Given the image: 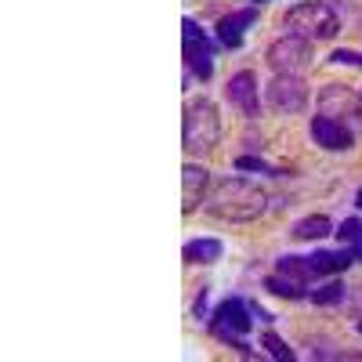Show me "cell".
<instances>
[{
    "mask_svg": "<svg viewBox=\"0 0 362 362\" xmlns=\"http://www.w3.org/2000/svg\"><path fill=\"white\" fill-rule=\"evenodd\" d=\"M181 257H185V264H214L221 257V239H214V235L189 239L185 250H181Z\"/></svg>",
    "mask_w": 362,
    "mask_h": 362,
    "instance_id": "14",
    "label": "cell"
},
{
    "mask_svg": "<svg viewBox=\"0 0 362 362\" xmlns=\"http://www.w3.org/2000/svg\"><path fill=\"white\" fill-rule=\"evenodd\" d=\"M308 348H312V358H344V351L334 348L329 341H312Z\"/></svg>",
    "mask_w": 362,
    "mask_h": 362,
    "instance_id": "20",
    "label": "cell"
},
{
    "mask_svg": "<svg viewBox=\"0 0 362 362\" xmlns=\"http://www.w3.org/2000/svg\"><path fill=\"white\" fill-rule=\"evenodd\" d=\"M261 348H264L272 358H286V362H293V358H297V355H293V348L276 334V329H264V334H261Z\"/></svg>",
    "mask_w": 362,
    "mask_h": 362,
    "instance_id": "17",
    "label": "cell"
},
{
    "mask_svg": "<svg viewBox=\"0 0 362 362\" xmlns=\"http://www.w3.org/2000/svg\"><path fill=\"white\" fill-rule=\"evenodd\" d=\"M254 22H257V4H250V8H235V11H228V15L218 18V25H214V40H218L221 47H228V51L243 47L247 29H254Z\"/></svg>",
    "mask_w": 362,
    "mask_h": 362,
    "instance_id": "10",
    "label": "cell"
},
{
    "mask_svg": "<svg viewBox=\"0 0 362 362\" xmlns=\"http://www.w3.org/2000/svg\"><path fill=\"white\" fill-rule=\"evenodd\" d=\"M290 235L297 239V243H312V239H326V235H334V221H329L326 214H308V218H300Z\"/></svg>",
    "mask_w": 362,
    "mask_h": 362,
    "instance_id": "13",
    "label": "cell"
},
{
    "mask_svg": "<svg viewBox=\"0 0 362 362\" xmlns=\"http://www.w3.org/2000/svg\"><path fill=\"white\" fill-rule=\"evenodd\" d=\"M355 131L351 127H344L341 119H334V116H312V141L319 145V148H326V153H348V148L355 145Z\"/></svg>",
    "mask_w": 362,
    "mask_h": 362,
    "instance_id": "11",
    "label": "cell"
},
{
    "mask_svg": "<svg viewBox=\"0 0 362 362\" xmlns=\"http://www.w3.org/2000/svg\"><path fill=\"white\" fill-rule=\"evenodd\" d=\"M319 112L341 119L344 127H351L355 134H362V95L344 83H326L319 90Z\"/></svg>",
    "mask_w": 362,
    "mask_h": 362,
    "instance_id": "5",
    "label": "cell"
},
{
    "mask_svg": "<svg viewBox=\"0 0 362 362\" xmlns=\"http://www.w3.org/2000/svg\"><path fill=\"white\" fill-rule=\"evenodd\" d=\"M329 62H334V66H355V69H362V51H351V47H337L334 54H329Z\"/></svg>",
    "mask_w": 362,
    "mask_h": 362,
    "instance_id": "18",
    "label": "cell"
},
{
    "mask_svg": "<svg viewBox=\"0 0 362 362\" xmlns=\"http://www.w3.org/2000/svg\"><path fill=\"white\" fill-rule=\"evenodd\" d=\"M264 290H268V293H276V297H283V300H300V297H308V286H300V283L279 276V272L264 276Z\"/></svg>",
    "mask_w": 362,
    "mask_h": 362,
    "instance_id": "16",
    "label": "cell"
},
{
    "mask_svg": "<svg viewBox=\"0 0 362 362\" xmlns=\"http://www.w3.org/2000/svg\"><path fill=\"white\" fill-rule=\"evenodd\" d=\"M355 329H358V334H362V315H358V319H355Z\"/></svg>",
    "mask_w": 362,
    "mask_h": 362,
    "instance_id": "24",
    "label": "cell"
},
{
    "mask_svg": "<svg viewBox=\"0 0 362 362\" xmlns=\"http://www.w3.org/2000/svg\"><path fill=\"white\" fill-rule=\"evenodd\" d=\"M181 29H185V66H189V73H196V80H210L214 76V40L206 37V29L196 18H185Z\"/></svg>",
    "mask_w": 362,
    "mask_h": 362,
    "instance_id": "8",
    "label": "cell"
},
{
    "mask_svg": "<svg viewBox=\"0 0 362 362\" xmlns=\"http://www.w3.org/2000/svg\"><path fill=\"white\" fill-rule=\"evenodd\" d=\"M355 206H358V210H362V189H358V196H355Z\"/></svg>",
    "mask_w": 362,
    "mask_h": 362,
    "instance_id": "23",
    "label": "cell"
},
{
    "mask_svg": "<svg viewBox=\"0 0 362 362\" xmlns=\"http://www.w3.org/2000/svg\"><path fill=\"white\" fill-rule=\"evenodd\" d=\"M283 33L290 37H305V40H329V37H337V29H341V18L337 11L322 4V0H305V4H293L286 15H283Z\"/></svg>",
    "mask_w": 362,
    "mask_h": 362,
    "instance_id": "4",
    "label": "cell"
},
{
    "mask_svg": "<svg viewBox=\"0 0 362 362\" xmlns=\"http://www.w3.org/2000/svg\"><path fill=\"white\" fill-rule=\"evenodd\" d=\"M225 98H228V105L243 119H257L261 116V83H257V73L254 69L232 73V80L225 83Z\"/></svg>",
    "mask_w": 362,
    "mask_h": 362,
    "instance_id": "9",
    "label": "cell"
},
{
    "mask_svg": "<svg viewBox=\"0 0 362 362\" xmlns=\"http://www.w3.org/2000/svg\"><path fill=\"white\" fill-rule=\"evenodd\" d=\"M206 290H210V286H199V297H196V305H192L196 319H203V322H206Z\"/></svg>",
    "mask_w": 362,
    "mask_h": 362,
    "instance_id": "21",
    "label": "cell"
},
{
    "mask_svg": "<svg viewBox=\"0 0 362 362\" xmlns=\"http://www.w3.org/2000/svg\"><path fill=\"white\" fill-rule=\"evenodd\" d=\"M221 141V112L210 98L185 102V119H181V148L185 156H206Z\"/></svg>",
    "mask_w": 362,
    "mask_h": 362,
    "instance_id": "2",
    "label": "cell"
},
{
    "mask_svg": "<svg viewBox=\"0 0 362 362\" xmlns=\"http://www.w3.org/2000/svg\"><path fill=\"white\" fill-rule=\"evenodd\" d=\"M206 192H210V170L199 167V163H185L181 167V210L192 214L206 203Z\"/></svg>",
    "mask_w": 362,
    "mask_h": 362,
    "instance_id": "12",
    "label": "cell"
},
{
    "mask_svg": "<svg viewBox=\"0 0 362 362\" xmlns=\"http://www.w3.org/2000/svg\"><path fill=\"white\" fill-rule=\"evenodd\" d=\"M235 167H239V170H261V174H279V167L264 163L261 156H239V160H235Z\"/></svg>",
    "mask_w": 362,
    "mask_h": 362,
    "instance_id": "19",
    "label": "cell"
},
{
    "mask_svg": "<svg viewBox=\"0 0 362 362\" xmlns=\"http://www.w3.org/2000/svg\"><path fill=\"white\" fill-rule=\"evenodd\" d=\"M254 4H264V0H254Z\"/></svg>",
    "mask_w": 362,
    "mask_h": 362,
    "instance_id": "25",
    "label": "cell"
},
{
    "mask_svg": "<svg viewBox=\"0 0 362 362\" xmlns=\"http://www.w3.org/2000/svg\"><path fill=\"white\" fill-rule=\"evenodd\" d=\"M358 315H362V290L355 293V319H358Z\"/></svg>",
    "mask_w": 362,
    "mask_h": 362,
    "instance_id": "22",
    "label": "cell"
},
{
    "mask_svg": "<svg viewBox=\"0 0 362 362\" xmlns=\"http://www.w3.org/2000/svg\"><path fill=\"white\" fill-rule=\"evenodd\" d=\"M254 315H257V305H250V300H243V297H225L221 305L206 315V326H210V334H214L218 341L239 348L243 355H254V348L247 344V334L257 322Z\"/></svg>",
    "mask_w": 362,
    "mask_h": 362,
    "instance_id": "3",
    "label": "cell"
},
{
    "mask_svg": "<svg viewBox=\"0 0 362 362\" xmlns=\"http://www.w3.org/2000/svg\"><path fill=\"white\" fill-rule=\"evenodd\" d=\"M264 58H268L272 73H297V76H300V73L312 66V40L283 33L279 40H272V44H268Z\"/></svg>",
    "mask_w": 362,
    "mask_h": 362,
    "instance_id": "7",
    "label": "cell"
},
{
    "mask_svg": "<svg viewBox=\"0 0 362 362\" xmlns=\"http://www.w3.org/2000/svg\"><path fill=\"white\" fill-rule=\"evenodd\" d=\"M264 102L272 112H283V116H293L308 105V83L305 76L297 73H276L272 83L264 87Z\"/></svg>",
    "mask_w": 362,
    "mask_h": 362,
    "instance_id": "6",
    "label": "cell"
},
{
    "mask_svg": "<svg viewBox=\"0 0 362 362\" xmlns=\"http://www.w3.org/2000/svg\"><path fill=\"white\" fill-rule=\"evenodd\" d=\"M203 210L210 218H218V221H235V225H247L254 218H261L264 210H268V192L257 185V181L250 177H218V181H210V192H206V203Z\"/></svg>",
    "mask_w": 362,
    "mask_h": 362,
    "instance_id": "1",
    "label": "cell"
},
{
    "mask_svg": "<svg viewBox=\"0 0 362 362\" xmlns=\"http://www.w3.org/2000/svg\"><path fill=\"white\" fill-rule=\"evenodd\" d=\"M308 297H312V305L329 308V305H341V300L348 297V286H344V279H341V276H329L322 286H312V290H308Z\"/></svg>",
    "mask_w": 362,
    "mask_h": 362,
    "instance_id": "15",
    "label": "cell"
}]
</instances>
